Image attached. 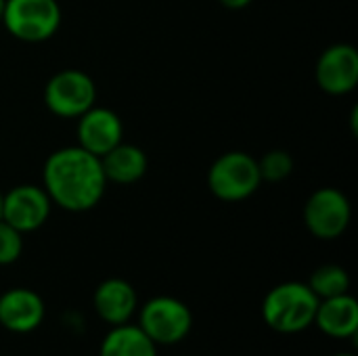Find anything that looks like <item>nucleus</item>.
<instances>
[{"instance_id": "obj_20", "label": "nucleus", "mask_w": 358, "mask_h": 356, "mask_svg": "<svg viewBox=\"0 0 358 356\" xmlns=\"http://www.w3.org/2000/svg\"><path fill=\"white\" fill-rule=\"evenodd\" d=\"M4 2L6 0H0V23H2V15H4Z\"/></svg>"}, {"instance_id": "obj_14", "label": "nucleus", "mask_w": 358, "mask_h": 356, "mask_svg": "<svg viewBox=\"0 0 358 356\" xmlns=\"http://www.w3.org/2000/svg\"><path fill=\"white\" fill-rule=\"evenodd\" d=\"M101 166H103L107 183L134 185L147 174L149 159L141 147L122 141L120 145H115L111 151H107L101 157Z\"/></svg>"}, {"instance_id": "obj_12", "label": "nucleus", "mask_w": 358, "mask_h": 356, "mask_svg": "<svg viewBox=\"0 0 358 356\" xmlns=\"http://www.w3.org/2000/svg\"><path fill=\"white\" fill-rule=\"evenodd\" d=\"M94 311L99 319H103L109 325H124L132 319L138 306V296L136 290L126 281V279H105L99 283L92 296Z\"/></svg>"}, {"instance_id": "obj_18", "label": "nucleus", "mask_w": 358, "mask_h": 356, "mask_svg": "<svg viewBox=\"0 0 358 356\" xmlns=\"http://www.w3.org/2000/svg\"><path fill=\"white\" fill-rule=\"evenodd\" d=\"M23 254V233L0 218V266L17 262Z\"/></svg>"}, {"instance_id": "obj_7", "label": "nucleus", "mask_w": 358, "mask_h": 356, "mask_svg": "<svg viewBox=\"0 0 358 356\" xmlns=\"http://www.w3.org/2000/svg\"><path fill=\"white\" fill-rule=\"evenodd\" d=\"M350 220H352L350 201L336 187L317 189L304 204V225L317 239L331 241L342 237Z\"/></svg>"}, {"instance_id": "obj_16", "label": "nucleus", "mask_w": 358, "mask_h": 356, "mask_svg": "<svg viewBox=\"0 0 358 356\" xmlns=\"http://www.w3.org/2000/svg\"><path fill=\"white\" fill-rule=\"evenodd\" d=\"M306 285L313 290V294L319 300H327V298H336V296L348 294L350 277H348L346 269H342L338 264H323V266H319L310 275Z\"/></svg>"}, {"instance_id": "obj_8", "label": "nucleus", "mask_w": 358, "mask_h": 356, "mask_svg": "<svg viewBox=\"0 0 358 356\" xmlns=\"http://www.w3.org/2000/svg\"><path fill=\"white\" fill-rule=\"evenodd\" d=\"M52 201L40 185H15L2 193V220L19 233H34L48 220Z\"/></svg>"}, {"instance_id": "obj_5", "label": "nucleus", "mask_w": 358, "mask_h": 356, "mask_svg": "<svg viewBox=\"0 0 358 356\" xmlns=\"http://www.w3.org/2000/svg\"><path fill=\"white\" fill-rule=\"evenodd\" d=\"M44 105L63 120H78L96 105V84L82 69H61L44 86Z\"/></svg>"}, {"instance_id": "obj_4", "label": "nucleus", "mask_w": 358, "mask_h": 356, "mask_svg": "<svg viewBox=\"0 0 358 356\" xmlns=\"http://www.w3.org/2000/svg\"><path fill=\"white\" fill-rule=\"evenodd\" d=\"M61 6L57 0H6L2 25L21 42L38 44L50 40L61 27Z\"/></svg>"}, {"instance_id": "obj_6", "label": "nucleus", "mask_w": 358, "mask_h": 356, "mask_svg": "<svg viewBox=\"0 0 358 356\" xmlns=\"http://www.w3.org/2000/svg\"><path fill=\"white\" fill-rule=\"evenodd\" d=\"M147 338L157 346H170L182 342L193 327L191 308L172 298V296H157L145 302L141 308V325Z\"/></svg>"}, {"instance_id": "obj_19", "label": "nucleus", "mask_w": 358, "mask_h": 356, "mask_svg": "<svg viewBox=\"0 0 358 356\" xmlns=\"http://www.w3.org/2000/svg\"><path fill=\"white\" fill-rule=\"evenodd\" d=\"M224 8H231V10H241L245 6H250L254 0H218Z\"/></svg>"}, {"instance_id": "obj_10", "label": "nucleus", "mask_w": 358, "mask_h": 356, "mask_svg": "<svg viewBox=\"0 0 358 356\" xmlns=\"http://www.w3.org/2000/svg\"><path fill=\"white\" fill-rule=\"evenodd\" d=\"M78 145L88 153L103 157L124 141V124L113 109L92 105L78 118Z\"/></svg>"}, {"instance_id": "obj_11", "label": "nucleus", "mask_w": 358, "mask_h": 356, "mask_svg": "<svg viewBox=\"0 0 358 356\" xmlns=\"http://www.w3.org/2000/svg\"><path fill=\"white\" fill-rule=\"evenodd\" d=\"M42 298L27 287H13L0 296V325L13 334H29L44 321Z\"/></svg>"}, {"instance_id": "obj_21", "label": "nucleus", "mask_w": 358, "mask_h": 356, "mask_svg": "<svg viewBox=\"0 0 358 356\" xmlns=\"http://www.w3.org/2000/svg\"><path fill=\"white\" fill-rule=\"evenodd\" d=\"M0 216H2V191H0Z\"/></svg>"}, {"instance_id": "obj_1", "label": "nucleus", "mask_w": 358, "mask_h": 356, "mask_svg": "<svg viewBox=\"0 0 358 356\" xmlns=\"http://www.w3.org/2000/svg\"><path fill=\"white\" fill-rule=\"evenodd\" d=\"M101 157L80 145L52 151L42 168V187L52 206L65 212H88L96 208L107 191Z\"/></svg>"}, {"instance_id": "obj_3", "label": "nucleus", "mask_w": 358, "mask_h": 356, "mask_svg": "<svg viewBox=\"0 0 358 356\" xmlns=\"http://www.w3.org/2000/svg\"><path fill=\"white\" fill-rule=\"evenodd\" d=\"M262 185L258 159L245 151H227L208 170V189L227 204L250 199Z\"/></svg>"}, {"instance_id": "obj_17", "label": "nucleus", "mask_w": 358, "mask_h": 356, "mask_svg": "<svg viewBox=\"0 0 358 356\" xmlns=\"http://www.w3.org/2000/svg\"><path fill=\"white\" fill-rule=\"evenodd\" d=\"M258 170L262 183H283L294 172V157L285 149L266 151L258 159Z\"/></svg>"}, {"instance_id": "obj_9", "label": "nucleus", "mask_w": 358, "mask_h": 356, "mask_svg": "<svg viewBox=\"0 0 358 356\" xmlns=\"http://www.w3.org/2000/svg\"><path fill=\"white\" fill-rule=\"evenodd\" d=\"M317 84L331 97L350 94L358 84V52L352 44L338 42L327 46L315 67Z\"/></svg>"}, {"instance_id": "obj_22", "label": "nucleus", "mask_w": 358, "mask_h": 356, "mask_svg": "<svg viewBox=\"0 0 358 356\" xmlns=\"http://www.w3.org/2000/svg\"><path fill=\"white\" fill-rule=\"evenodd\" d=\"M336 356H355V355H346V353H342V355H336Z\"/></svg>"}, {"instance_id": "obj_15", "label": "nucleus", "mask_w": 358, "mask_h": 356, "mask_svg": "<svg viewBox=\"0 0 358 356\" xmlns=\"http://www.w3.org/2000/svg\"><path fill=\"white\" fill-rule=\"evenodd\" d=\"M99 356H157V346L136 325H115L103 340Z\"/></svg>"}, {"instance_id": "obj_13", "label": "nucleus", "mask_w": 358, "mask_h": 356, "mask_svg": "<svg viewBox=\"0 0 358 356\" xmlns=\"http://www.w3.org/2000/svg\"><path fill=\"white\" fill-rule=\"evenodd\" d=\"M317 327L338 340L357 338L358 334V304L350 294H342L336 298L319 300L317 315H315Z\"/></svg>"}, {"instance_id": "obj_2", "label": "nucleus", "mask_w": 358, "mask_h": 356, "mask_svg": "<svg viewBox=\"0 0 358 356\" xmlns=\"http://www.w3.org/2000/svg\"><path fill=\"white\" fill-rule=\"evenodd\" d=\"M319 298L306 283L287 281L273 287L262 302V319L277 334H302L315 323Z\"/></svg>"}]
</instances>
